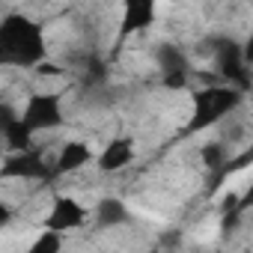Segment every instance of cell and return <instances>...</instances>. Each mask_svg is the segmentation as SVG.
<instances>
[{
	"label": "cell",
	"mask_w": 253,
	"mask_h": 253,
	"mask_svg": "<svg viewBox=\"0 0 253 253\" xmlns=\"http://www.w3.org/2000/svg\"><path fill=\"white\" fill-rule=\"evenodd\" d=\"M51 57L45 24L27 12H9L0 21V63L12 69H42Z\"/></svg>",
	"instance_id": "obj_1"
},
{
	"label": "cell",
	"mask_w": 253,
	"mask_h": 253,
	"mask_svg": "<svg viewBox=\"0 0 253 253\" xmlns=\"http://www.w3.org/2000/svg\"><path fill=\"white\" fill-rule=\"evenodd\" d=\"M244 101V89L229 84V81H217V84H203L194 86L188 95V119L182 122L179 137H197L206 134L217 125H223Z\"/></svg>",
	"instance_id": "obj_2"
},
{
	"label": "cell",
	"mask_w": 253,
	"mask_h": 253,
	"mask_svg": "<svg viewBox=\"0 0 253 253\" xmlns=\"http://www.w3.org/2000/svg\"><path fill=\"white\" fill-rule=\"evenodd\" d=\"M21 125L36 137L45 131H57L66 125V104H63V92L54 89H36L24 98L21 110H18Z\"/></svg>",
	"instance_id": "obj_3"
},
{
	"label": "cell",
	"mask_w": 253,
	"mask_h": 253,
	"mask_svg": "<svg viewBox=\"0 0 253 253\" xmlns=\"http://www.w3.org/2000/svg\"><path fill=\"white\" fill-rule=\"evenodd\" d=\"M158 21V0H119L116 3V30H113V54L128 45L134 36L146 33Z\"/></svg>",
	"instance_id": "obj_4"
},
{
	"label": "cell",
	"mask_w": 253,
	"mask_h": 253,
	"mask_svg": "<svg viewBox=\"0 0 253 253\" xmlns=\"http://www.w3.org/2000/svg\"><path fill=\"white\" fill-rule=\"evenodd\" d=\"M89 220H92V211H89L78 197H72V194H57V197L51 200L45 217H42V229H51V232L66 235V232H75V229L86 226Z\"/></svg>",
	"instance_id": "obj_5"
},
{
	"label": "cell",
	"mask_w": 253,
	"mask_h": 253,
	"mask_svg": "<svg viewBox=\"0 0 253 253\" xmlns=\"http://www.w3.org/2000/svg\"><path fill=\"white\" fill-rule=\"evenodd\" d=\"M0 176H3V179H24V182H48V179H57L54 158L48 161L33 146L18 149V152H9V158L3 161V167H0Z\"/></svg>",
	"instance_id": "obj_6"
},
{
	"label": "cell",
	"mask_w": 253,
	"mask_h": 253,
	"mask_svg": "<svg viewBox=\"0 0 253 253\" xmlns=\"http://www.w3.org/2000/svg\"><path fill=\"white\" fill-rule=\"evenodd\" d=\"M211 54H214V69H217L220 81H229V84L244 89L247 86V72H250V66L244 60V42H238L232 36H220L214 42Z\"/></svg>",
	"instance_id": "obj_7"
},
{
	"label": "cell",
	"mask_w": 253,
	"mask_h": 253,
	"mask_svg": "<svg viewBox=\"0 0 253 253\" xmlns=\"http://www.w3.org/2000/svg\"><path fill=\"white\" fill-rule=\"evenodd\" d=\"M137 161V140L131 134H116L95 152L98 173H122Z\"/></svg>",
	"instance_id": "obj_8"
},
{
	"label": "cell",
	"mask_w": 253,
	"mask_h": 253,
	"mask_svg": "<svg viewBox=\"0 0 253 253\" xmlns=\"http://www.w3.org/2000/svg\"><path fill=\"white\" fill-rule=\"evenodd\" d=\"M158 69H161V81H164V86L167 89H185L188 84H191V69H188V57H185V51L182 48H176V45H161L158 48ZM191 89V86H188Z\"/></svg>",
	"instance_id": "obj_9"
},
{
	"label": "cell",
	"mask_w": 253,
	"mask_h": 253,
	"mask_svg": "<svg viewBox=\"0 0 253 253\" xmlns=\"http://www.w3.org/2000/svg\"><path fill=\"white\" fill-rule=\"evenodd\" d=\"M89 164H95V149L86 140H66L57 149V155H54V173H57V179L81 173Z\"/></svg>",
	"instance_id": "obj_10"
},
{
	"label": "cell",
	"mask_w": 253,
	"mask_h": 253,
	"mask_svg": "<svg viewBox=\"0 0 253 253\" xmlns=\"http://www.w3.org/2000/svg\"><path fill=\"white\" fill-rule=\"evenodd\" d=\"M128 220H131V211L119 197H104L92 209V223L98 229H116V226H125Z\"/></svg>",
	"instance_id": "obj_11"
},
{
	"label": "cell",
	"mask_w": 253,
	"mask_h": 253,
	"mask_svg": "<svg viewBox=\"0 0 253 253\" xmlns=\"http://www.w3.org/2000/svg\"><path fill=\"white\" fill-rule=\"evenodd\" d=\"M250 167H253V134H250V140H247V146L241 152L229 155V161L223 164L220 176H232V173H241V170H250Z\"/></svg>",
	"instance_id": "obj_12"
},
{
	"label": "cell",
	"mask_w": 253,
	"mask_h": 253,
	"mask_svg": "<svg viewBox=\"0 0 253 253\" xmlns=\"http://www.w3.org/2000/svg\"><path fill=\"white\" fill-rule=\"evenodd\" d=\"M63 247V235L60 232H51V229H39V238L27 247L30 253H57Z\"/></svg>",
	"instance_id": "obj_13"
},
{
	"label": "cell",
	"mask_w": 253,
	"mask_h": 253,
	"mask_svg": "<svg viewBox=\"0 0 253 253\" xmlns=\"http://www.w3.org/2000/svg\"><path fill=\"white\" fill-rule=\"evenodd\" d=\"M247 211H253V176H250V182L244 185V191L235 197V203H232V214L235 217H241V214H247Z\"/></svg>",
	"instance_id": "obj_14"
},
{
	"label": "cell",
	"mask_w": 253,
	"mask_h": 253,
	"mask_svg": "<svg viewBox=\"0 0 253 253\" xmlns=\"http://www.w3.org/2000/svg\"><path fill=\"white\" fill-rule=\"evenodd\" d=\"M244 60H247V66L253 69V30H250V36L244 39Z\"/></svg>",
	"instance_id": "obj_15"
}]
</instances>
